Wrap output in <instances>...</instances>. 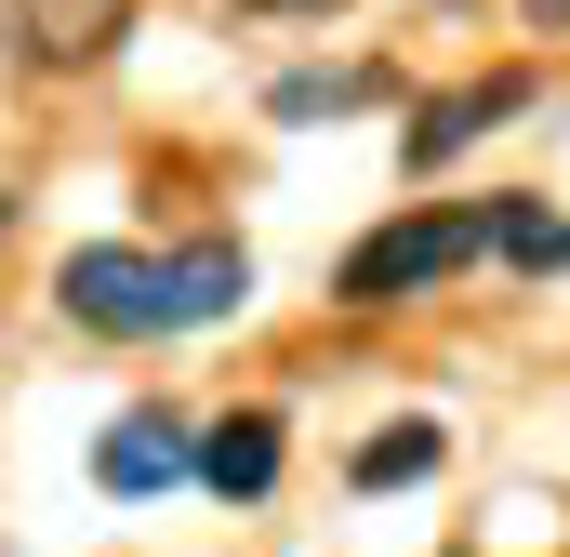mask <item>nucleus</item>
Returning <instances> with one entry per match:
<instances>
[{
    "mask_svg": "<svg viewBox=\"0 0 570 557\" xmlns=\"http://www.w3.org/2000/svg\"><path fill=\"white\" fill-rule=\"evenodd\" d=\"M199 478H213V491H226V505H253V491H266V478H279V424H266V412H239V424H213V438H199Z\"/></svg>",
    "mask_w": 570,
    "mask_h": 557,
    "instance_id": "423d86ee",
    "label": "nucleus"
},
{
    "mask_svg": "<svg viewBox=\"0 0 570 557\" xmlns=\"http://www.w3.org/2000/svg\"><path fill=\"white\" fill-rule=\"evenodd\" d=\"M53 305H67L80 332H134V345L186 332V319H173V253H120V240L67 253V266H53Z\"/></svg>",
    "mask_w": 570,
    "mask_h": 557,
    "instance_id": "f03ea898",
    "label": "nucleus"
},
{
    "mask_svg": "<svg viewBox=\"0 0 570 557\" xmlns=\"http://www.w3.org/2000/svg\"><path fill=\"white\" fill-rule=\"evenodd\" d=\"M531 27H544V40H570V0H531Z\"/></svg>",
    "mask_w": 570,
    "mask_h": 557,
    "instance_id": "f8f14e48",
    "label": "nucleus"
},
{
    "mask_svg": "<svg viewBox=\"0 0 570 557\" xmlns=\"http://www.w3.org/2000/svg\"><path fill=\"white\" fill-rule=\"evenodd\" d=\"M438 465V424H385L372 451H358V491H399V478H425Z\"/></svg>",
    "mask_w": 570,
    "mask_h": 557,
    "instance_id": "9d476101",
    "label": "nucleus"
},
{
    "mask_svg": "<svg viewBox=\"0 0 570 557\" xmlns=\"http://www.w3.org/2000/svg\"><path fill=\"white\" fill-rule=\"evenodd\" d=\"M518 107H531V80H464V94H451V107H412V173H438V159H451V146H478V134H504V120H518Z\"/></svg>",
    "mask_w": 570,
    "mask_h": 557,
    "instance_id": "39448f33",
    "label": "nucleus"
},
{
    "mask_svg": "<svg viewBox=\"0 0 570 557\" xmlns=\"http://www.w3.org/2000/svg\"><path fill=\"white\" fill-rule=\"evenodd\" d=\"M186 465H199V451H186V438H173V424H159V412H120V424H107V438H94V478H107L120 505H146V491H173Z\"/></svg>",
    "mask_w": 570,
    "mask_h": 557,
    "instance_id": "20e7f679",
    "label": "nucleus"
},
{
    "mask_svg": "<svg viewBox=\"0 0 570 557\" xmlns=\"http://www.w3.org/2000/svg\"><path fill=\"white\" fill-rule=\"evenodd\" d=\"M134 0H0V67H107Z\"/></svg>",
    "mask_w": 570,
    "mask_h": 557,
    "instance_id": "7ed1b4c3",
    "label": "nucleus"
},
{
    "mask_svg": "<svg viewBox=\"0 0 570 557\" xmlns=\"http://www.w3.org/2000/svg\"><path fill=\"white\" fill-rule=\"evenodd\" d=\"M491 253V213H399L345 253V305H399V292H438L451 266Z\"/></svg>",
    "mask_w": 570,
    "mask_h": 557,
    "instance_id": "f257e3e1",
    "label": "nucleus"
},
{
    "mask_svg": "<svg viewBox=\"0 0 570 557\" xmlns=\"http://www.w3.org/2000/svg\"><path fill=\"white\" fill-rule=\"evenodd\" d=\"M385 94V67H332V80H279V120H345V107H372Z\"/></svg>",
    "mask_w": 570,
    "mask_h": 557,
    "instance_id": "1a4fd4ad",
    "label": "nucleus"
},
{
    "mask_svg": "<svg viewBox=\"0 0 570 557\" xmlns=\"http://www.w3.org/2000/svg\"><path fill=\"white\" fill-rule=\"evenodd\" d=\"M253 292V253L239 240H199V253H173V319H226Z\"/></svg>",
    "mask_w": 570,
    "mask_h": 557,
    "instance_id": "0eeeda50",
    "label": "nucleus"
},
{
    "mask_svg": "<svg viewBox=\"0 0 570 557\" xmlns=\"http://www.w3.org/2000/svg\"><path fill=\"white\" fill-rule=\"evenodd\" d=\"M491 253L531 266V278H558L570 266V213H544V199H491Z\"/></svg>",
    "mask_w": 570,
    "mask_h": 557,
    "instance_id": "6e6552de",
    "label": "nucleus"
},
{
    "mask_svg": "<svg viewBox=\"0 0 570 557\" xmlns=\"http://www.w3.org/2000/svg\"><path fill=\"white\" fill-rule=\"evenodd\" d=\"M239 13H279V27H292V13H332V0H239Z\"/></svg>",
    "mask_w": 570,
    "mask_h": 557,
    "instance_id": "9b49d317",
    "label": "nucleus"
}]
</instances>
